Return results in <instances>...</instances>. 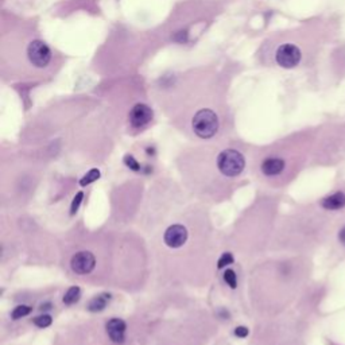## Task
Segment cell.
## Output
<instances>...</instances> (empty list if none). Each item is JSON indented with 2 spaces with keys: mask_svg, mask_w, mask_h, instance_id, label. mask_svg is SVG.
<instances>
[{
  "mask_svg": "<svg viewBox=\"0 0 345 345\" xmlns=\"http://www.w3.org/2000/svg\"><path fill=\"white\" fill-rule=\"evenodd\" d=\"M193 129L202 139H209L219 129V117L211 110H201L193 117Z\"/></svg>",
  "mask_w": 345,
  "mask_h": 345,
  "instance_id": "6da1fadb",
  "label": "cell"
},
{
  "mask_svg": "<svg viewBox=\"0 0 345 345\" xmlns=\"http://www.w3.org/2000/svg\"><path fill=\"white\" fill-rule=\"evenodd\" d=\"M244 158L236 150H224L217 158V166L227 177H236L244 169Z\"/></svg>",
  "mask_w": 345,
  "mask_h": 345,
  "instance_id": "7a4b0ae2",
  "label": "cell"
},
{
  "mask_svg": "<svg viewBox=\"0 0 345 345\" xmlns=\"http://www.w3.org/2000/svg\"><path fill=\"white\" fill-rule=\"evenodd\" d=\"M275 59L279 66L285 69H292L297 65H299L302 59L301 49L298 48L294 43H285L281 45L275 54Z\"/></svg>",
  "mask_w": 345,
  "mask_h": 345,
  "instance_id": "3957f363",
  "label": "cell"
},
{
  "mask_svg": "<svg viewBox=\"0 0 345 345\" xmlns=\"http://www.w3.org/2000/svg\"><path fill=\"white\" fill-rule=\"evenodd\" d=\"M30 61L37 67H45L52 59V52L42 41H33L27 48Z\"/></svg>",
  "mask_w": 345,
  "mask_h": 345,
  "instance_id": "277c9868",
  "label": "cell"
},
{
  "mask_svg": "<svg viewBox=\"0 0 345 345\" xmlns=\"http://www.w3.org/2000/svg\"><path fill=\"white\" fill-rule=\"evenodd\" d=\"M70 264H72V269L74 273L80 274V275H86V274L92 273V270L95 269L96 259L91 252L81 251V252H77L73 256Z\"/></svg>",
  "mask_w": 345,
  "mask_h": 345,
  "instance_id": "5b68a950",
  "label": "cell"
},
{
  "mask_svg": "<svg viewBox=\"0 0 345 345\" xmlns=\"http://www.w3.org/2000/svg\"><path fill=\"white\" fill-rule=\"evenodd\" d=\"M151 119H153V111L146 104H136L129 112V123L136 128H140L150 123Z\"/></svg>",
  "mask_w": 345,
  "mask_h": 345,
  "instance_id": "8992f818",
  "label": "cell"
},
{
  "mask_svg": "<svg viewBox=\"0 0 345 345\" xmlns=\"http://www.w3.org/2000/svg\"><path fill=\"white\" fill-rule=\"evenodd\" d=\"M187 239V230L183 226H172L165 232V243L172 248H179Z\"/></svg>",
  "mask_w": 345,
  "mask_h": 345,
  "instance_id": "52a82bcc",
  "label": "cell"
},
{
  "mask_svg": "<svg viewBox=\"0 0 345 345\" xmlns=\"http://www.w3.org/2000/svg\"><path fill=\"white\" fill-rule=\"evenodd\" d=\"M107 333L116 344H121L125 336V322L120 318H112L107 324Z\"/></svg>",
  "mask_w": 345,
  "mask_h": 345,
  "instance_id": "ba28073f",
  "label": "cell"
},
{
  "mask_svg": "<svg viewBox=\"0 0 345 345\" xmlns=\"http://www.w3.org/2000/svg\"><path fill=\"white\" fill-rule=\"evenodd\" d=\"M321 206L325 211L337 212L345 208V193L344 192H335L331 196L324 198L321 202Z\"/></svg>",
  "mask_w": 345,
  "mask_h": 345,
  "instance_id": "9c48e42d",
  "label": "cell"
},
{
  "mask_svg": "<svg viewBox=\"0 0 345 345\" xmlns=\"http://www.w3.org/2000/svg\"><path fill=\"white\" fill-rule=\"evenodd\" d=\"M285 166L286 163L282 158H267L262 163V172L267 177H275L285 170Z\"/></svg>",
  "mask_w": 345,
  "mask_h": 345,
  "instance_id": "30bf717a",
  "label": "cell"
},
{
  "mask_svg": "<svg viewBox=\"0 0 345 345\" xmlns=\"http://www.w3.org/2000/svg\"><path fill=\"white\" fill-rule=\"evenodd\" d=\"M110 299V295H99V297L93 298L89 303V310L91 312H99V310H103L107 305V301Z\"/></svg>",
  "mask_w": 345,
  "mask_h": 345,
  "instance_id": "8fae6325",
  "label": "cell"
},
{
  "mask_svg": "<svg viewBox=\"0 0 345 345\" xmlns=\"http://www.w3.org/2000/svg\"><path fill=\"white\" fill-rule=\"evenodd\" d=\"M80 295H81V290H80V288L73 286V288H70L66 292H65L63 302H65L66 305H73V303H76V302L80 299Z\"/></svg>",
  "mask_w": 345,
  "mask_h": 345,
  "instance_id": "7c38bea8",
  "label": "cell"
},
{
  "mask_svg": "<svg viewBox=\"0 0 345 345\" xmlns=\"http://www.w3.org/2000/svg\"><path fill=\"white\" fill-rule=\"evenodd\" d=\"M99 177H100V172H99L97 169H92L91 172H86L85 175H84V178H81L80 185H81V186H86V185H89V183L97 181Z\"/></svg>",
  "mask_w": 345,
  "mask_h": 345,
  "instance_id": "4fadbf2b",
  "label": "cell"
},
{
  "mask_svg": "<svg viewBox=\"0 0 345 345\" xmlns=\"http://www.w3.org/2000/svg\"><path fill=\"white\" fill-rule=\"evenodd\" d=\"M30 312H31V307L26 306V305H20V306L15 307L11 316H12L14 320H19L22 317H26L27 314H30Z\"/></svg>",
  "mask_w": 345,
  "mask_h": 345,
  "instance_id": "5bb4252c",
  "label": "cell"
},
{
  "mask_svg": "<svg viewBox=\"0 0 345 345\" xmlns=\"http://www.w3.org/2000/svg\"><path fill=\"white\" fill-rule=\"evenodd\" d=\"M52 317L49 314H43V316H39L37 318H34V324L38 326V328H48V326L52 325Z\"/></svg>",
  "mask_w": 345,
  "mask_h": 345,
  "instance_id": "9a60e30c",
  "label": "cell"
},
{
  "mask_svg": "<svg viewBox=\"0 0 345 345\" xmlns=\"http://www.w3.org/2000/svg\"><path fill=\"white\" fill-rule=\"evenodd\" d=\"M224 281H226L228 285H230L232 288H236V285H237V279H236V274L233 270H227L224 273Z\"/></svg>",
  "mask_w": 345,
  "mask_h": 345,
  "instance_id": "2e32d148",
  "label": "cell"
},
{
  "mask_svg": "<svg viewBox=\"0 0 345 345\" xmlns=\"http://www.w3.org/2000/svg\"><path fill=\"white\" fill-rule=\"evenodd\" d=\"M232 262H233V256H232V254H230V252H227V254H224L219 259L217 267H219V269H224L227 264H230Z\"/></svg>",
  "mask_w": 345,
  "mask_h": 345,
  "instance_id": "e0dca14e",
  "label": "cell"
},
{
  "mask_svg": "<svg viewBox=\"0 0 345 345\" xmlns=\"http://www.w3.org/2000/svg\"><path fill=\"white\" fill-rule=\"evenodd\" d=\"M82 198H84V193L82 192H78L76 194V197L73 198V202H72V208H70V213L72 215H74L77 212V209H78V206H80V204H81Z\"/></svg>",
  "mask_w": 345,
  "mask_h": 345,
  "instance_id": "ac0fdd59",
  "label": "cell"
},
{
  "mask_svg": "<svg viewBox=\"0 0 345 345\" xmlns=\"http://www.w3.org/2000/svg\"><path fill=\"white\" fill-rule=\"evenodd\" d=\"M124 163L127 165V166H128L129 169H131V170H134V172H138V170L140 169L139 163L136 162L134 157H131V155H125Z\"/></svg>",
  "mask_w": 345,
  "mask_h": 345,
  "instance_id": "d6986e66",
  "label": "cell"
},
{
  "mask_svg": "<svg viewBox=\"0 0 345 345\" xmlns=\"http://www.w3.org/2000/svg\"><path fill=\"white\" fill-rule=\"evenodd\" d=\"M337 241L343 248H345V224H343L339 232H337Z\"/></svg>",
  "mask_w": 345,
  "mask_h": 345,
  "instance_id": "ffe728a7",
  "label": "cell"
},
{
  "mask_svg": "<svg viewBox=\"0 0 345 345\" xmlns=\"http://www.w3.org/2000/svg\"><path fill=\"white\" fill-rule=\"evenodd\" d=\"M235 335L237 336V337L244 339V337H247V336H248V329H247L245 326H239V328H236Z\"/></svg>",
  "mask_w": 345,
  "mask_h": 345,
  "instance_id": "44dd1931",
  "label": "cell"
}]
</instances>
